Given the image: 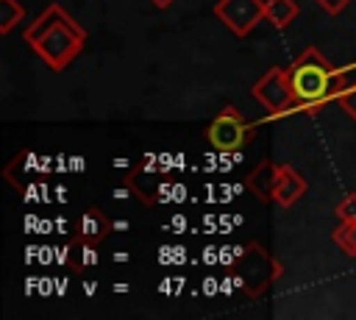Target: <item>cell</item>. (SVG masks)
<instances>
[{
	"label": "cell",
	"instance_id": "obj_1",
	"mask_svg": "<svg viewBox=\"0 0 356 320\" xmlns=\"http://www.w3.org/2000/svg\"><path fill=\"white\" fill-rule=\"evenodd\" d=\"M22 39L53 72L67 70L86 47V31L61 3H47L22 31Z\"/></svg>",
	"mask_w": 356,
	"mask_h": 320
},
{
	"label": "cell",
	"instance_id": "obj_2",
	"mask_svg": "<svg viewBox=\"0 0 356 320\" xmlns=\"http://www.w3.org/2000/svg\"><path fill=\"white\" fill-rule=\"evenodd\" d=\"M286 75L295 92V103L306 114H317L334 95L342 92V81H339L342 72L314 45H309L300 56H295V61L286 67Z\"/></svg>",
	"mask_w": 356,
	"mask_h": 320
},
{
	"label": "cell",
	"instance_id": "obj_3",
	"mask_svg": "<svg viewBox=\"0 0 356 320\" xmlns=\"http://www.w3.org/2000/svg\"><path fill=\"white\" fill-rule=\"evenodd\" d=\"M284 275V264L264 250L259 242H248L245 250L236 256L234 262V281L245 289V295L250 301H259L261 295H267V289Z\"/></svg>",
	"mask_w": 356,
	"mask_h": 320
},
{
	"label": "cell",
	"instance_id": "obj_4",
	"mask_svg": "<svg viewBox=\"0 0 356 320\" xmlns=\"http://www.w3.org/2000/svg\"><path fill=\"white\" fill-rule=\"evenodd\" d=\"M253 131H256V122H248L234 106H225L206 125V142L217 153H239L253 139Z\"/></svg>",
	"mask_w": 356,
	"mask_h": 320
},
{
	"label": "cell",
	"instance_id": "obj_5",
	"mask_svg": "<svg viewBox=\"0 0 356 320\" xmlns=\"http://www.w3.org/2000/svg\"><path fill=\"white\" fill-rule=\"evenodd\" d=\"M250 95L267 109V114H289L292 109H298L295 103V92L289 86V75H286V67H270L253 86H250Z\"/></svg>",
	"mask_w": 356,
	"mask_h": 320
},
{
	"label": "cell",
	"instance_id": "obj_6",
	"mask_svg": "<svg viewBox=\"0 0 356 320\" xmlns=\"http://www.w3.org/2000/svg\"><path fill=\"white\" fill-rule=\"evenodd\" d=\"M211 14L236 39H245L264 19V0H217Z\"/></svg>",
	"mask_w": 356,
	"mask_h": 320
},
{
	"label": "cell",
	"instance_id": "obj_7",
	"mask_svg": "<svg viewBox=\"0 0 356 320\" xmlns=\"http://www.w3.org/2000/svg\"><path fill=\"white\" fill-rule=\"evenodd\" d=\"M306 195V178L289 167V164H275V181H273V203L281 209L295 206Z\"/></svg>",
	"mask_w": 356,
	"mask_h": 320
},
{
	"label": "cell",
	"instance_id": "obj_8",
	"mask_svg": "<svg viewBox=\"0 0 356 320\" xmlns=\"http://www.w3.org/2000/svg\"><path fill=\"white\" fill-rule=\"evenodd\" d=\"M108 234H111V220L106 217V211L97 209V206L83 209V214L78 217V231H75V237H81V239H86V242H92V245H100Z\"/></svg>",
	"mask_w": 356,
	"mask_h": 320
},
{
	"label": "cell",
	"instance_id": "obj_9",
	"mask_svg": "<svg viewBox=\"0 0 356 320\" xmlns=\"http://www.w3.org/2000/svg\"><path fill=\"white\" fill-rule=\"evenodd\" d=\"M273 181H275V164L267 159L259 167H253V173L245 178V186L261 200V203H273Z\"/></svg>",
	"mask_w": 356,
	"mask_h": 320
},
{
	"label": "cell",
	"instance_id": "obj_10",
	"mask_svg": "<svg viewBox=\"0 0 356 320\" xmlns=\"http://www.w3.org/2000/svg\"><path fill=\"white\" fill-rule=\"evenodd\" d=\"M300 17L298 0H264V19L275 31H286Z\"/></svg>",
	"mask_w": 356,
	"mask_h": 320
},
{
	"label": "cell",
	"instance_id": "obj_11",
	"mask_svg": "<svg viewBox=\"0 0 356 320\" xmlns=\"http://www.w3.org/2000/svg\"><path fill=\"white\" fill-rule=\"evenodd\" d=\"M95 248H97V245H92V242L81 239V237H72V242H70V248H67V262H70L75 270H86V267H92V264L97 262Z\"/></svg>",
	"mask_w": 356,
	"mask_h": 320
},
{
	"label": "cell",
	"instance_id": "obj_12",
	"mask_svg": "<svg viewBox=\"0 0 356 320\" xmlns=\"http://www.w3.org/2000/svg\"><path fill=\"white\" fill-rule=\"evenodd\" d=\"M331 242L350 259H356V223H337L331 231Z\"/></svg>",
	"mask_w": 356,
	"mask_h": 320
},
{
	"label": "cell",
	"instance_id": "obj_13",
	"mask_svg": "<svg viewBox=\"0 0 356 320\" xmlns=\"http://www.w3.org/2000/svg\"><path fill=\"white\" fill-rule=\"evenodd\" d=\"M25 17V6L19 0H0V33H11V28Z\"/></svg>",
	"mask_w": 356,
	"mask_h": 320
},
{
	"label": "cell",
	"instance_id": "obj_14",
	"mask_svg": "<svg viewBox=\"0 0 356 320\" xmlns=\"http://www.w3.org/2000/svg\"><path fill=\"white\" fill-rule=\"evenodd\" d=\"M334 214L339 223H356V192H345L337 206H334Z\"/></svg>",
	"mask_w": 356,
	"mask_h": 320
},
{
	"label": "cell",
	"instance_id": "obj_15",
	"mask_svg": "<svg viewBox=\"0 0 356 320\" xmlns=\"http://www.w3.org/2000/svg\"><path fill=\"white\" fill-rule=\"evenodd\" d=\"M337 103H339V106H342V111L356 122V86L342 89V92L337 95Z\"/></svg>",
	"mask_w": 356,
	"mask_h": 320
},
{
	"label": "cell",
	"instance_id": "obj_16",
	"mask_svg": "<svg viewBox=\"0 0 356 320\" xmlns=\"http://www.w3.org/2000/svg\"><path fill=\"white\" fill-rule=\"evenodd\" d=\"M325 14H331V17H339L348 6H350V0H314Z\"/></svg>",
	"mask_w": 356,
	"mask_h": 320
},
{
	"label": "cell",
	"instance_id": "obj_17",
	"mask_svg": "<svg viewBox=\"0 0 356 320\" xmlns=\"http://www.w3.org/2000/svg\"><path fill=\"white\" fill-rule=\"evenodd\" d=\"M150 3H153V6L159 8V11H164V8H170V6L175 3V0H150Z\"/></svg>",
	"mask_w": 356,
	"mask_h": 320
}]
</instances>
